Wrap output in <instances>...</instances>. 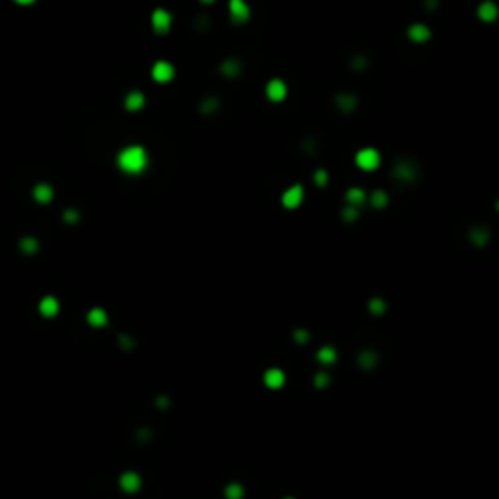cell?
Here are the masks:
<instances>
[{
  "instance_id": "2e32d148",
  "label": "cell",
  "mask_w": 499,
  "mask_h": 499,
  "mask_svg": "<svg viewBox=\"0 0 499 499\" xmlns=\"http://www.w3.org/2000/svg\"><path fill=\"white\" fill-rule=\"evenodd\" d=\"M345 199H347V205L351 207H359L366 201V193L361 188H351L347 193H345Z\"/></svg>"
},
{
  "instance_id": "83f0119b",
  "label": "cell",
  "mask_w": 499,
  "mask_h": 499,
  "mask_svg": "<svg viewBox=\"0 0 499 499\" xmlns=\"http://www.w3.org/2000/svg\"><path fill=\"white\" fill-rule=\"evenodd\" d=\"M199 2H203V4H213L215 0H199Z\"/></svg>"
},
{
  "instance_id": "7c38bea8",
  "label": "cell",
  "mask_w": 499,
  "mask_h": 499,
  "mask_svg": "<svg viewBox=\"0 0 499 499\" xmlns=\"http://www.w3.org/2000/svg\"><path fill=\"white\" fill-rule=\"evenodd\" d=\"M119 486H121L123 491H127V493H135L137 489L141 488V478L137 476L135 472H125L119 480Z\"/></svg>"
},
{
  "instance_id": "f1b7e54d",
  "label": "cell",
  "mask_w": 499,
  "mask_h": 499,
  "mask_svg": "<svg viewBox=\"0 0 499 499\" xmlns=\"http://www.w3.org/2000/svg\"><path fill=\"white\" fill-rule=\"evenodd\" d=\"M497 209H499V203H497Z\"/></svg>"
},
{
  "instance_id": "7402d4cb",
  "label": "cell",
  "mask_w": 499,
  "mask_h": 499,
  "mask_svg": "<svg viewBox=\"0 0 499 499\" xmlns=\"http://www.w3.org/2000/svg\"><path fill=\"white\" fill-rule=\"evenodd\" d=\"M219 110V100L217 98H207V100L201 103V111L203 113H215Z\"/></svg>"
},
{
  "instance_id": "ac0fdd59",
  "label": "cell",
  "mask_w": 499,
  "mask_h": 499,
  "mask_svg": "<svg viewBox=\"0 0 499 499\" xmlns=\"http://www.w3.org/2000/svg\"><path fill=\"white\" fill-rule=\"evenodd\" d=\"M106 322H108V314H106V310H101V308H94V310L88 312V324H90V326L100 328V326H106Z\"/></svg>"
},
{
  "instance_id": "277c9868",
  "label": "cell",
  "mask_w": 499,
  "mask_h": 499,
  "mask_svg": "<svg viewBox=\"0 0 499 499\" xmlns=\"http://www.w3.org/2000/svg\"><path fill=\"white\" fill-rule=\"evenodd\" d=\"M288 94V88L287 84H285V80H281V78H271L269 82L266 84V96L269 101H273V103H279V101H283L287 98Z\"/></svg>"
},
{
  "instance_id": "9c48e42d",
  "label": "cell",
  "mask_w": 499,
  "mask_h": 499,
  "mask_svg": "<svg viewBox=\"0 0 499 499\" xmlns=\"http://www.w3.org/2000/svg\"><path fill=\"white\" fill-rule=\"evenodd\" d=\"M408 37L413 43H425L427 39H431V30L425 23H413L408 28Z\"/></svg>"
},
{
  "instance_id": "5b68a950",
  "label": "cell",
  "mask_w": 499,
  "mask_h": 499,
  "mask_svg": "<svg viewBox=\"0 0 499 499\" xmlns=\"http://www.w3.org/2000/svg\"><path fill=\"white\" fill-rule=\"evenodd\" d=\"M150 23L156 34H168L172 28V14L166 8H156L150 16Z\"/></svg>"
},
{
  "instance_id": "8fae6325",
  "label": "cell",
  "mask_w": 499,
  "mask_h": 499,
  "mask_svg": "<svg viewBox=\"0 0 499 499\" xmlns=\"http://www.w3.org/2000/svg\"><path fill=\"white\" fill-rule=\"evenodd\" d=\"M144 103H146V98L139 90H133V92H129L125 96V108L129 111H141L144 108Z\"/></svg>"
},
{
  "instance_id": "d6986e66",
  "label": "cell",
  "mask_w": 499,
  "mask_h": 499,
  "mask_svg": "<svg viewBox=\"0 0 499 499\" xmlns=\"http://www.w3.org/2000/svg\"><path fill=\"white\" fill-rule=\"evenodd\" d=\"M371 203H373V207H377V209H382L386 203H388V195L384 193V191H380L377 189L373 195H371Z\"/></svg>"
},
{
  "instance_id": "d4e9b609",
  "label": "cell",
  "mask_w": 499,
  "mask_h": 499,
  "mask_svg": "<svg viewBox=\"0 0 499 499\" xmlns=\"http://www.w3.org/2000/svg\"><path fill=\"white\" fill-rule=\"evenodd\" d=\"M396 174H398L400 178H413L411 168L406 166V164H400V166H396Z\"/></svg>"
},
{
  "instance_id": "7a4b0ae2",
  "label": "cell",
  "mask_w": 499,
  "mask_h": 499,
  "mask_svg": "<svg viewBox=\"0 0 499 499\" xmlns=\"http://www.w3.org/2000/svg\"><path fill=\"white\" fill-rule=\"evenodd\" d=\"M380 152H378L377 148H373V146H365V148H361L359 152L355 154V164L357 168H361V170H365V172H373V170H377L380 166Z\"/></svg>"
},
{
  "instance_id": "52a82bcc",
  "label": "cell",
  "mask_w": 499,
  "mask_h": 499,
  "mask_svg": "<svg viewBox=\"0 0 499 499\" xmlns=\"http://www.w3.org/2000/svg\"><path fill=\"white\" fill-rule=\"evenodd\" d=\"M304 199V189L302 186H291L288 189H285V193H283V197H281V203H283V207L285 209H297L300 207V203Z\"/></svg>"
},
{
  "instance_id": "e0dca14e",
  "label": "cell",
  "mask_w": 499,
  "mask_h": 499,
  "mask_svg": "<svg viewBox=\"0 0 499 499\" xmlns=\"http://www.w3.org/2000/svg\"><path fill=\"white\" fill-rule=\"evenodd\" d=\"M240 70H242V65H240L238 61H234V59H228V61H224V63L221 65V72L228 78L238 76Z\"/></svg>"
},
{
  "instance_id": "6da1fadb",
  "label": "cell",
  "mask_w": 499,
  "mask_h": 499,
  "mask_svg": "<svg viewBox=\"0 0 499 499\" xmlns=\"http://www.w3.org/2000/svg\"><path fill=\"white\" fill-rule=\"evenodd\" d=\"M117 166L125 174H141L148 166V154L144 150V146L141 144H131V146H125L121 152L117 154Z\"/></svg>"
},
{
  "instance_id": "3957f363",
  "label": "cell",
  "mask_w": 499,
  "mask_h": 499,
  "mask_svg": "<svg viewBox=\"0 0 499 499\" xmlns=\"http://www.w3.org/2000/svg\"><path fill=\"white\" fill-rule=\"evenodd\" d=\"M150 76L154 82L158 84H168V82H172L174 76H176V68L172 63H168V61H156L152 68H150Z\"/></svg>"
},
{
  "instance_id": "cb8c5ba5",
  "label": "cell",
  "mask_w": 499,
  "mask_h": 499,
  "mask_svg": "<svg viewBox=\"0 0 499 499\" xmlns=\"http://www.w3.org/2000/svg\"><path fill=\"white\" fill-rule=\"evenodd\" d=\"M314 181H316V186L324 188V186L328 183V172H326V170H316V174H314Z\"/></svg>"
},
{
  "instance_id": "8992f818",
  "label": "cell",
  "mask_w": 499,
  "mask_h": 499,
  "mask_svg": "<svg viewBox=\"0 0 499 499\" xmlns=\"http://www.w3.org/2000/svg\"><path fill=\"white\" fill-rule=\"evenodd\" d=\"M228 12L236 23H246L252 16V10L246 0H228Z\"/></svg>"
},
{
  "instance_id": "4fadbf2b",
  "label": "cell",
  "mask_w": 499,
  "mask_h": 499,
  "mask_svg": "<svg viewBox=\"0 0 499 499\" xmlns=\"http://www.w3.org/2000/svg\"><path fill=\"white\" fill-rule=\"evenodd\" d=\"M39 312L43 314L45 318H53L57 312H59V302L55 297H45L39 302Z\"/></svg>"
},
{
  "instance_id": "ffe728a7",
  "label": "cell",
  "mask_w": 499,
  "mask_h": 499,
  "mask_svg": "<svg viewBox=\"0 0 499 499\" xmlns=\"http://www.w3.org/2000/svg\"><path fill=\"white\" fill-rule=\"evenodd\" d=\"M224 495L228 499H242V495H244V488L240 486V484H230L228 488H226V491H224Z\"/></svg>"
},
{
  "instance_id": "ba28073f",
  "label": "cell",
  "mask_w": 499,
  "mask_h": 499,
  "mask_svg": "<svg viewBox=\"0 0 499 499\" xmlns=\"http://www.w3.org/2000/svg\"><path fill=\"white\" fill-rule=\"evenodd\" d=\"M476 14L482 22L491 23L499 18V6L493 2V0H484V2H480Z\"/></svg>"
},
{
  "instance_id": "44dd1931",
  "label": "cell",
  "mask_w": 499,
  "mask_h": 499,
  "mask_svg": "<svg viewBox=\"0 0 499 499\" xmlns=\"http://www.w3.org/2000/svg\"><path fill=\"white\" fill-rule=\"evenodd\" d=\"M20 248H22L23 254L32 255L37 252V240L35 238H23L22 242H20Z\"/></svg>"
},
{
  "instance_id": "9a60e30c",
  "label": "cell",
  "mask_w": 499,
  "mask_h": 499,
  "mask_svg": "<svg viewBox=\"0 0 499 499\" xmlns=\"http://www.w3.org/2000/svg\"><path fill=\"white\" fill-rule=\"evenodd\" d=\"M335 103L344 113H349V111H353L357 108V98L353 94H339L335 98Z\"/></svg>"
},
{
  "instance_id": "4316f807",
  "label": "cell",
  "mask_w": 499,
  "mask_h": 499,
  "mask_svg": "<svg viewBox=\"0 0 499 499\" xmlns=\"http://www.w3.org/2000/svg\"><path fill=\"white\" fill-rule=\"evenodd\" d=\"M16 4H20V6H32V4H35V0H14Z\"/></svg>"
},
{
  "instance_id": "5bb4252c",
  "label": "cell",
  "mask_w": 499,
  "mask_h": 499,
  "mask_svg": "<svg viewBox=\"0 0 499 499\" xmlns=\"http://www.w3.org/2000/svg\"><path fill=\"white\" fill-rule=\"evenodd\" d=\"M34 199L37 203H49L53 199V188L49 183H37L34 188Z\"/></svg>"
},
{
  "instance_id": "30bf717a",
  "label": "cell",
  "mask_w": 499,
  "mask_h": 499,
  "mask_svg": "<svg viewBox=\"0 0 499 499\" xmlns=\"http://www.w3.org/2000/svg\"><path fill=\"white\" fill-rule=\"evenodd\" d=\"M264 382H266L267 388L277 390L285 384V373L281 369H269L266 375H264Z\"/></svg>"
},
{
  "instance_id": "603a6c76",
  "label": "cell",
  "mask_w": 499,
  "mask_h": 499,
  "mask_svg": "<svg viewBox=\"0 0 499 499\" xmlns=\"http://www.w3.org/2000/svg\"><path fill=\"white\" fill-rule=\"evenodd\" d=\"M318 359H320L322 363H333L335 361V351L333 349H330V347H326V349H322L320 353H318Z\"/></svg>"
},
{
  "instance_id": "484cf974",
  "label": "cell",
  "mask_w": 499,
  "mask_h": 499,
  "mask_svg": "<svg viewBox=\"0 0 499 499\" xmlns=\"http://www.w3.org/2000/svg\"><path fill=\"white\" fill-rule=\"evenodd\" d=\"M78 219H80V217H78V213L72 211V209H68V211L65 213V221L70 222V224H72V222H78Z\"/></svg>"
}]
</instances>
